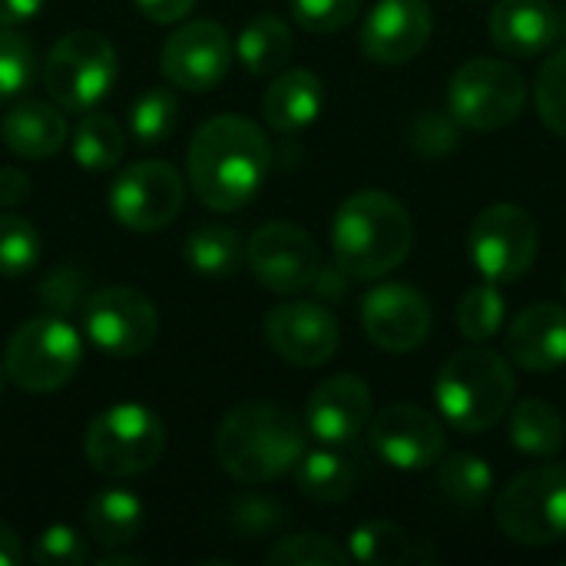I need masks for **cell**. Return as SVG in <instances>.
<instances>
[{"instance_id": "5", "label": "cell", "mask_w": 566, "mask_h": 566, "mask_svg": "<svg viewBox=\"0 0 566 566\" xmlns=\"http://www.w3.org/2000/svg\"><path fill=\"white\" fill-rule=\"evenodd\" d=\"M83 361V342L70 322L60 315L27 318L7 342L3 371L7 378L30 395L60 391Z\"/></svg>"}, {"instance_id": "17", "label": "cell", "mask_w": 566, "mask_h": 566, "mask_svg": "<svg viewBox=\"0 0 566 566\" xmlns=\"http://www.w3.org/2000/svg\"><path fill=\"white\" fill-rule=\"evenodd\" d=\"M375 454L398 471H428L444 458L448 438L441 421L418 405H391L371 421Z\"/></svg>"}, {"instance_id": "9", "label": "cell", "mask_w": 566, "mask_h": 566, "mask_svg": "<svg viewBox=\"0 0 566 566\" xmlns=\"http://www.w3.org/2000/svg\"><path fill=\"white\" fill-rule=\"evenodd\" d=\"M116 83V50L93 30L66 33L43 63V86L60 109L86 113Z\"/></svg>"}, {"instance_id": "34", "label": "cell", "mask_w": 566, "mask_h": 566, "mask_svg": "<svg viewBox=\"0 0 566 566\" xmlns=\"http://www.w3.org/2000/svg\"><path fill=\"white\" fill-rule=\"evenodd\" d=\"M534 106L541 123L566 136V46L554 50L534 76Z\"/></svg>"}, {"instance_id": "1", "label": "cell", "mask_w": 566, "mask_h": 566, "mask_svg": "<svg viewBox=\"0 0 566 566\" xmlns=\"http://www.w3.org/2000/svg\"><path fill=\"white\" fill-rule=\"evenodd\" d=\"M189 186L212 212L249 206L269 179L272 146L265 133L232 113L206 119L189 143Z\"/></svg>"}, {"instance_id": "44", "label": "cell", "mask_w": 566, "mask_h": 566, "mask_svg": "<svg viewBox=\"0 0 566 566\" xmlns=\"http://www.w3.org/2000/svg\"><path fill=\"white\" fill-rule=\"evenodd\" d=\"M30 196V176L17 166H0V209L17 206Z\"/></svg>"}, {"instance_id": "24", "label": "cell", "mask_w": 566, "mask_h": 566, "mask_svg": "<svg viewBox=\"0 0 566 566\" xmlns=\"http://www.w3.org/2000/svg\"><path fill=\"white\" fill-rule=\"evenodd\" d=\"M292 471L298 491L315 504H342L358 488V464L348 454L335 451V444L305 451Z\"/></svg>"}, {"instance_id": "35", "label": "cell", "mask_w": 566, "mask_h": 566, "mask_svg": "<svg viewBox=\"0 0 566 566\" xmlns=\"http://www.w3.org/2000/svg\"><path fill=\"white\" fill-rule=\"evenodd\" d=\"M40 262V235L36 229L13 212H0V275L20 279L33 272Z\"/></svg>"}, {"instance_id": "42", "label": "cell", "mask_w": 566, "mask_h": 566, "mask_svg": "<svg viewBox=\"0 0 566 566\" xmlns=\"http://www.w3.org/2000/svg\"><path fill=\"white\" fill-rule=\"evenodd\" d=\"M83 289H86V282H83L80 272L60 269V272H53V275L40 285V298H43L46 308L66 312V308H73L76 302H83Z\"/></svg>"}, {"instance_id": "43", "label": "cell", "mask_w": 566, "mask_h": 566, "mask_svg": "<svg viewBox=\"0 0 566 566\" xmlns=\"http://www.w3.org/2000/svg\"><path fill=\"white\" fill-rule=\"evenodd\" d=\"M133 3L153 23H176L196 7V0H133Z\"/></svg>"}, {"instance_id": "30", "label": "cell", "mask_w": 566, "mask_h": 566, "mask_svg": "<svg viewBox=\"0 0 566 566\" xmlns=\"http://www.w3.org/2000/svg\"><path fill=\"white\" fill-rule=\"evenodd\" d=\"M73 159L90 172L116 169L126 153V133L123 126L99 109H86V116L73 129Z\"/></svg>"}, {"instance_id": "18", "label": "cell", "mask_w": 566, "mask_h": 566, "mask_svg": "<svg viewBox=\"0 0 566 566\" xmlns=\"http://www.w3.org/2000/svg\"><path fill=\"white\" fill-rule=\"evenodd\" d=\"M434 30L428 0H378L358 33L361 53L381 66H401L418 56Z\"/></svg>"}, {"instance_id": "47", "label": "cell", "mask_w": 566, "mask_h": 566, "mask_svg": "<svg viewBox=\"0 0 566 566\" xmlns=\"http://www.w3.org/2000/svg\"><path fill=\"white\" fill-rule=\"evenodd\" d=\"M345 279H352V275L342 272L338 265H335V269H322V272L315 275V289H318V295H325V298L332 295V298H335V295H345V289H348Z\"/></svg>"}, {"instance_id": "20", "label": "cell", "mask_w": 566, "mask_h": 566, "mask_svg": "<svg viewBox=\"0 0 566 566\" xmlns=\"http://www.w3.org/2000/svg\"><path fill=\"white\" fill-rule=\"evenodd\" d=\"M564 17L551 0H497L488 17L491 40L511 56H541L560 40Z\"/></svg>"}, {"instance_id": "37", "label": "cell", "mask_w": 566, "mask_h": 566, "mask_svg": "<svg viewBox=\"0 0 566 566\" xmlns=\"http://www.w3.org/2000/svg\"><path fill=\"white\" fill-rule=\"evenodd\" d=\"M33 80V46L13 27H0V99L17 96Z\"/></svg>"}, {"instance_id": "10", "label": "cell", "mask_w": 566, "mask_h": 566, "mask_svg": "<svg viewBox=\"0 0 566 566\" xmlns=\"http://www.w3.org/2000/svg\"><path fill=\"white\" fill-rule=\"evenodd\" d=\"M474 269L488 282H517L531 272L541 252V229L534 216L514 202L488 206L468 232Z\"/></svg>"}, {"instance_id": "50", "label": "cell", "mask_w": 566, "mask_h": 566, "mask_svg": "<svg viewBox=\"0 0 566 566\" xmlns=\"http://www.w3.org/2000/svg\"><path fill=\"white\" fill-rule=\"evenodd\" d=\"M564 292H566V279H564Z\"/></svg>"}, {"instance_id": "12", "label": "cell", "mask_w": 566, "mask_h": 566, "mask_svg": "<svg viewBox=\"0 0 566 566\" xmlns=\"http://www.w3.org/2000/svg\"><path fill=\"white\" fill-rule=\"evenodd\" d=\"M186 182L166 159H143L119 172L109 192V209L123 229L156 232L166 229L182 209Z\"/></svg>"}, {"instance_id": "21", "label": "cell", "mask_w": 566, "mask_h": 566, "mask_svg": "<svg viewBox=\"0 0 566 566\" xmlns=\"http://www.w3.org/2000/svg\"><path fill=\"white\" fill-rule=\"evenodd\" d=\"M507 355L527 371H554L566 365V305L534 302L507 328Z\"/></svg>"}, {"instance_id": "46", "label": "cell", "mask_w": 566, "mask_h": 566, "mask_svg": "<svg viewBox=\"0 0 566 566\" xmlns=\"http://www.w3.org/2000/svg\"><path fill=\"white\" fill-rule=\"evenodd\" d=\"M27 560V551L10 524L0 521V566H20Z\"/></svg>"}, {"instance_id": "6", "label": "cell", "mask_w": 566, "mask_h": 566, "mask_svg": "<svg viewBox=\"0 0 566 566\" xmlns=\"http://www.w3.org/2000/svg\"><path fill=\"white\" fill-rule=\"evenodd\" d=\"M166 451V424L136 401H119L86 428V458L106 478H136L159 464Z\"/></svg>"}, {"instance_id": "27", "label": "cell", "mask_w": 566, "mask_h": 566, "mask_svg": "<svg viewBox=\"0 0 566 566\" xmlns=\"http://www.w3.org/2000/svg\"><path fill=\"white\" fill-rule=\"evenodd\" d=\"M292 30L282 17L262 13L255 20L245 23V30L239 33L235 53L242 60V66L255 76H272L279 70H285V63L292 60Z\"/></svg>"}, {"instance_id": "22", "label": "cell", "mask_w": 566, "mask_h": 566, "mask_svg": "<svg viewBox=\"0 0 566 566\" xmlns=\"http://www.w3.org/2000/svg\"><path fill=\"white\" fill-rule=\"evenodd\" d=\"M325 83L312 70H279L262 96V116L279 133H298L322 116Z\"/></svg>"}, {"instance_id": "15", "label": "cell", "mask_w": 566, "mask_h": 566, "mask_svg": "<svg viewBox=\"0 0 566 566\" xmlns=\"http://www.w3.org/2000/svg\"><path fill=\"white\" fill-rule=\"evenodd\" d=\"M428 298L405 282H385L361 298V328L381 352L405 355L428 342L431 335Z\"/></svg>"}, {"instance_id": "49", "label": "cell", "mask_w": 566, "mask_h": 566, "mask_svg": "<svg viewBox=\"0 0 566 566\" xmlns=\"http://www.w3.org/2000/svg\"><path fill=\"white\" fill-rule=\"evenodd\" d=\"M0 388H3V371H0Z\"/></svg>"}, {"instance_id": "33", "label": "cell", "mask_w": 566, "mask_h": 566, "mask_svg": "<svg viewBox=\"0 0 566 566\" xmlns=\"http://www.w3.org/2000/svg\"><path fill=\"white\" fill-rule=\"evenodd\" d=\"M504 318H507V305H504V295L497 292V282L474 285L458 302V328L474 345L491 342L504 328Z\"/></svg>"}, {"instance_id": "32", "label": "cell", "mask_w": 566, "mask_h": 566, "mask_svg": "<svg viewBox=\"0 0 566 566\" xmlns=\"http://www.w3.org/2000/svg\"><path fill=\"white\" fill-rule=\"evenodd\" d=\"M179 123V99L172 90L149 86L129 103V136L139 146H159Z\"/></svg>"}, {"instance_id": "3", "label": "cell", "mask_w": 566, "mask_h": 566, "mask_svg": "<svg viewBox=\"0 0 566 566\" xmlns=\"http://www.w3.org/2000/svg\"><path fill=\"white\" fill-rule=\"evenodd\" d=\"M411 245L415 222L408 209L381 189L348 196L332 219L335 265L352 279L371 282L395 272L411 255Z\"/></svg>"}, {"instance_id": "14", "label": "cell", "mask_w": 566, "mask_h": 566, "mask_svg": "<svg viewBox=\"0 0 566 566\" xmlns=\"http://www.w3.org/2000/svg\"><path fill=\"white\" fill-rule=\"evenodd\" d=\"M235 43L229 30L216 20H192L172 30L163 43V73L176 90L206 93L226 80L232 70Z\"/></svg>"}, {"instance_id": "26", "label": "cell", "mask_w": 566, "mask_h": 566, "mask_svg": "<svg viewBox=\"0 0 566 566\" xmlns=\"http://www.w3.org/2000/svg\"><path fill=\"white\" fill-rule=\"evenodd\" d=\"M507 438L511 448H517L527 458H557L566 444L564 415L544 398H527L511 411Z\"/></svg>"}, {"instance_id": "39", "label": "cell", "mask_w": 566, "mask_h": 566, "mask_svg": "<svg viewBox=\"0 0 566 566\" xmlns=\"http://www.w3.org/2000/svg\"><path fill=\"white\" fill-rule=\"evenodd\" d=\"M361 10V0H292V17L308 33L345 30Z\"/></svg>"}, {"instance_id": "31", "label": "cell", "mask_w": 566, "mask_h": 566, "mask_svg": "<svg viewBox=\"0 0 566 566\" xmlns=\"http://www.w3.org/2000/svg\"><path fill=\"white\" fill-rule=\"evenodd\" d=\"M438 491L458 507H481L494 491V471L478 454H451L438 461Z\"/></svg>"}, {"instance_id": "2", "label": "cell", "mask_w": 566, "mask_h": 566, "mask_svg": "<svg viewBox=\"0 0 566 566\" xmlns=\"http://www.w3.org/2000/svg\"><path fill=\"white\" fill-rule=\"evenodd\" d=\"M305 421L279 401L232 408L212 441L219 468L242 484H265L289 474L305 454Z\"/></svg>"}, {"instance_id": "16", "label": "cell", "mask_w": 566, "mask_h": 566, "mask_svg": "<svg viewBox=\"0 0 566 566\" xmlns=\"http://www.w3.org/2000/svg\"><path fill=\"white\" fill-rule=\"evenodd\" d=\"M262 328L272 352L295 368L328 365L342 342L335 315L318 302H282L265 315Z\"/></svg>"}, {"instance_id": "7", "label": "cell", "mask_w": 566, "mask_h": 566, "mask_svg": "<svg viewBox=\"0 0 566 566\" xmlns=\"http://www.w3.org/2000/svg\"><path fill=\"white\" fill-rule=\"evenodd\" d=\"M497 527L524 547H554L566 541V468L541 464L517 474L494 501Z\"/></svg>"}, {"instance_id": "36", "label": "cell", "mask_w": 566, "mask_h": 566, "mask_svg": "<svg viewBox=\"0 0 566 566\" xmlns=\"http://www.w3.org/2000/svg\"><path fill=\"white\" fill-rule=\"evenodd\" d=\"M265 560L272 566H348L352 554L325 534H295L279 541Z\"/></svg>"}, {"instance_id": "28", "label": "cell", "mask_w": 566, "mask_h": 566, "mask_svg": "<svg viewBox=\"0 0 566 566\" xmlns=\"http://www.w3.org/2000/svg\"><path fill=\"white\" fill-rule=\"evenodd\" d=\"M189 269L202 279H229L239 272L245 259V245L235 229L229 226H199L189 232L186 249H182Z\"/></svg>"}, {"instance_id": "48", "label": "cell", "mask_w": 566, "mask_h": 566, "mask_svg": "<svg viewBox=\"0 0 566 566\" xmlns=\"http://www.w3.org/2000/svg\"><path fill=\"white\" fill-rule=\"evenodd\" d=\"M560 36H566V20H564V30H560Z\"/></svg>"}, {"instance_id": "13", "label": "cell", "mask_w": 566, "mask_h": 566, "mask_svg": "<svg viewBox=\"0 0 566 566\" xmlns=\"http://www.w3.org/2000/svg\"><path fill=\"white\" fill-rule=\"evenodd\" d=\"M245 262L259 285L279 295H295L315 285L322 255L315 239L295 222H269L245 242Z\"/></svg>"}, {"instance_id": "40", "label": "cell", "mask_w": 566, "mask_h": 566, "mask_svg": "<svg viewBox=\"0 0 566 566\" xmlns=\"http://www.w3.org/2000/svg\"><path fill=\"white\" fill-rule=\"evenodd\" d=\"M458 143V123L444 113H421L411 126V149L421 156H444Z\"/></svg>"}, {"instance_id": "38", "label": "cell", "mask_w": 566, "mask_h": 566, "mask_svg": "<svg viewBox=\"0 0 566 566\" xmlns=\"http://www.w3.org/2000/svg\"><path fill=\"white\" fill-rule=\"evenodd\" d=\"M30 560L36 566H83L90 564V551H86V541L66 527V524H53L46 527L36 541H33V551H30Z\"/></svg>"}, {"instance_id": "8", "label": "cell", "mask_w": 566, "mask_h": 566, "mask_svg": "<svg viewBox=\"0 0 566 566\" xmlns=\"http://www.w3.org/2000/svg\"><path fill=\"white\" fill-rule=\"evenodd\" d=\"M527 106V80L514 63L478 56L454 70L448 83V109L458 126L494 133L511 126Z\"/></svg>"}, {"instance_id": "11", "label": "cell", "mask_w": 566, "mask_h": 566, "mask_svg": "<svg viewBox=\"0 0 566 566\" xmlns=\"http://www.w3.org/2000/svg\"><path fill=\"white\" fill-rule=\"evenodd\" d=\"M83 328L99 352L113 358H139L159 335V315L143 292L109 285L83 302Z\"/></svg>"}, {"instance_id": "19", "label": "cell", "mask_w": 566, "mask_h": 566, "mask_svg": "<svg viewBox=\"0 0 566 566\" xmlns=\"http://www.w3.org/2000/svg\"><path fill=\"white\" fill-rule=\"evenodd\" d=\"M371 418V388L358 375L325 378L305 405V431L322 444H348Z\"/></svg>"}, {"instance_id": "23", "label": "cell", "mask_w": 566, "mask_h": 566, "mask_svg": "<svg viewBox=\"0 0 566 566\" xmlns=\"http://www.w3.org/2000/svg\"><path fill=\"white\" fill-rule=\"evenodd\" d=\"M0 136L3 146L13 156L23 159H46L53 153H60V146L66 143V116L60 113V106L43 103V99H23L17 103L3 123H0Z\"/></svg>"}, {"instance_id": "41", "label": "cell", "mask_w": 566, "mask_h": 566, "mask_svg": "<svg viewBox=\"0 0 566 566\" xmlns=\"http://www.w3.org/2000/svg\"><path fill=\"white\" fill-rule=\"evenodd\" d=\"M232 524L245 537H262V534H272L275 527L285 524V507L269 501V497H242L232 507Z\"/></svg>"}, {"instance_id": "4", "label": "cell", "mask_w": 566, "mask_h": 566, "mask_svg": "<svg viewBox=\"0 0 566 566\" xmlns=\"http://www.w3.org/2000/svg\"><path fill=\"white\" fill-rule=\"evenodd\" d=\"M514 395L517 381L511 361L481 345L454 352L434 378L441 418L464 434L494 428L514 408Z\"/></svg>"}, {"instance_id": "45", "label": "cell", "mask_w": 566, "mask_h": 566, "mask_svg": "<svg viewBox=\"0 0 566 566\" xmlns=\"http://www.w3.org/2000/svg\"><path fill=\"white\" fill-rule=\"evenodd\" d=\"M46 0H0V27H17L33 20Z\"/></svg>"}, {"instance_id": "25", "label": "cell", "mask_w": 566, "mask_h": 566, "mask_svg": "<svg viewBox=\"0 0 566 566\" xmlns=\"http://www.w3.org/2000/svg\"><path fill=\"white\" fill-rule=\"evenodd\" d=\"M83 521H86L90 537L99 547H106V551L129 547L143 531V501L133 491L106 488V491L90 497Z\"/></svg>"}, {"instance_id": "29", "label": "cell", "mask_w": 566, "mask_h": 566, "mask_svg": "<svg viewBox=\"0 0 566 566\" xmlns=\"http://www.w3.org/2000/svg\"><path fill=\"white\" fill-rule=\"evenodd\" d=\"M348 554L352 560L365 566H405L415 560H431L418 554V541L395 521H368L355 527L348 541Z\"/></svg>"}]
</instances>
